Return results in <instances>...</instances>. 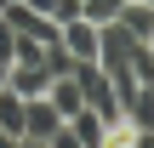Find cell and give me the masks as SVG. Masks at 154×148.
I'll list each match as a JSON object with an SVG mask.
<instances>
[{
  "mask_svg": "<svg viewBox=\"0 0 154 148\" xmlns=\"http://www.w3.org/2000/svg\"><path fill=\"white\" fill-rule=\"evenodd\" d=\"M63 125H69V137H80L86 148H103V131H109V120H103L97 108H74Z\"/></svg>",
  "mask_w": 154,
  "mask_h": 148,
  "instance_id": "cell-5",
  "label": "cell"
},
{
  "mask_svg": "<svg viewBox=\"0 0 154 148\" xmlns=\"http://www.w3.org/2000/svg\"><path fill=\"white\" fill-rule=\"evenodd\" d=\"M46 97H51V108H57L63 120H69L74 108H86V97H80V86H74V74H57V80L46 86Z\"/></svg>",
  "mask_w": 154,
  "mask_h": 148,
  "instance_id": "cell-6",
  "label": "cell"
},
{
  "mask_svg": "<svg viewBox=\"0 0 154 148\" xmlns=\"http://www.w3.org/2000/svg\"><path fill=\"white\" fill-rule=\"evenodd\" d=\"M120 120H126L131 131H154V86H131V97H126Z\"/></svg>",
  "mask_w": 154,
  "mask_h": 148,
  "instance_id": "cell-4",
  "label": "cell"
},
{
  "mask_svg": "<svg viewBox=\"0 0 154 148\" xmlns=\"http://www.w3.org/2000/svg\"><path fill=\"white\" fill-rule=\"evenodd\" d=\"M114 23H120L131 40L149 46V40H154V0H120V17H114Z\"/></svg>",
  "mask_w": 154,
  "mask_h": 148,
  "instance_id": "cell-3",
  "label": "cell"
},
{
  "mask_svg": "<svg viewBox=\"0 0 154 148\" xmlns=\"http://www.w3.org/2000/svg\"><path fill=\"white\" fill-rule=\"evenodd\" d=\"M11 51H17V29L0 17V63H11Z\"/></svg>",
  "mask_w": 154,
  "mask_h": 148,
  "instance_id": "cell-10",
  "label": "cell"
},
{
  "mask_svg": "<svg viewBox=\"0 0 154 148\" xmlns=\"http://www.w3.org/2000/svg\"><path fill=\"white\" fill-rule=\"evenodd\" d=\"M80 17H91V23H114V17H120V0H80Z\"/></svg>",
  "mask_w": 154,
  "mask_h": 148,
  "instance_id": "cell-9",
  "label": "cell"
},
{
  "mask_svg": "<svg viewBox=\"0 0 154 148\" xmlns=\"http://www.w3.org/2000/svg\"><path fill=\"white\" fill-rule=\"evenodd\" d=\"M57 131H63V114L51 108V97H29V103H23V137L51 143Z\"/></svg>",
  "mask_w": 154,
  "mask_h": 148,
  "instance_id": "cell-2",
  "label": "cell"
},
{
  "mask_svg": "<svg viewBox=\"0 0 154 148\" xmlns=\"http://www.w3.org/2000/svg\"><path fill=\"white\" fill-rule=\"evenodd\" d=\"M149 51H154V40H149Z\"/></svg>",
  "mask_w": 154,
  "mask_h": 148,
  "instance_id": "cell-13",
  "label": "cell"
},
{
  "mask_svg": "<svg viewBox=\"0 0 154 148\" xmlns=\"http://www.w3.org/2000/svg\"><path fill=\"white\" fill-rule=\"evenodd\" d=\"M51 80H57L51 57L46 63H6V91H17V97H46Z\"/></svg>",
  "mask_w": 154,
  "mask_h": 148,
  "instance_id": "cell-1",
  "label": "cell"
},
{
  "mask_svg": "<svg viewBox=\"0 0 154 148\" xmlns=\"http://www.w3.org/2000/svg\"><path fill=\"white\" fill-rule=\"evenodd\" d=\"M46 148H86V143H80V137H69V125H63V131H57V137H51Z\"/></svg>",
  "mask_w": 154,
  "mask_h": 148,
  "instance_id": "cell-11",
  "label": "cell"
},
{
  "mask_svg": "<svg viewBox=\"0 0 154 148\" xmlns=\"http://www.w3.org/2000/svg\"><path fill=\"white\" fill-rule=\"evenodd\" d=\"M29 11H40V17H51V23H69V17H80V0H23Z\"/></svg>",
  "mask_w": 154,
  "mask_h": 148,
  "instance_id": "cell-8",
  "label": "cell"
},
{
  "mask_svg": "<svg viewBox=\"0 0 154 148\" xmlns=\"http://www.w3.org/2000/svg\"><path fill=\"white\" fill-rule=\"evenodd\" d=\"M0 148H17V137H6V131H0Z\"/></svg>",
  "mask_w": 154,
  "mask_h": 148,
  "instance_id": "cell-12",
  "label": "cell"
},
{
  "mask_svg": "<svg viewBox=\"0 0 154 148\" xmlns=\"http://www.w3.org/2000/svg\"><path fill=\"white\" fill-rule=\"evenodd\" d=\"M23 103H29V97H17V91L0 86V131H6V137H23Z\"/></svg>",
  "mask_w": 154,
  "mask_h": 148,
  "instance_id": "cell-7",
  "label": "cell"
}]
</instances>
